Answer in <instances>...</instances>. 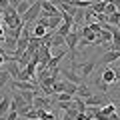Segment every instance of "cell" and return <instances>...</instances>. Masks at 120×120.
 <instances>
[{"label":"cell","instance_id":"cell-1","mask_svg":"<svg viewBox=\"0 0 120 120\" xmlns=\"http://www.w3.org/2000/svg\"><path fill=\"white\" fill-rule=\"evenodd\" d=\"M40 16H42V0H34V2H32V6L28 8V12L22 16V20H24V24H28V22L38 20Z\"/></svg>","mask_w":120,"mask_h":120},{"label":"cell","instance_id":"cell-2","mask_svg":"<svg viewBox=\"0 0 120 120\" xmlns=\"http://www.w3.org/2000/svg\"><path fill=\"white\" fill-rule=\"evenodd\" d=\"M70 66H72L74 70H78V74L86 80V78L92 74V70L96 68V60H86V62H82V64H76V62H74V58H72V64H70Z\"/></svg>","mask_w":120,"mask_h":120},{"label":"cell","instance_id":"cell-3","mask_svg":"<svg viewBox=\"0 0 120 120\" xmlns=\"http://www.w3.org/2000/svg\"><path fill=\"white\" fill-rule=\"evenodd\" d=\"M42 16L52 18V16H62L60 6H56L52 0H42Z\"/></svg>","mask_w":120,"mask_h":120},{"label":"cell","instance_id":"cell-4","mask_svg":"<svg viewBox=\"0 0 120 120\" xmlns=\"http://www.w3.org/2000/svg\"><path fill=\"white\" fill-rule=\"evenodd\" d=\"M80 38H82V32H78V30H72V32L66 36V46H68V50H70V58L76 56V44H78Z\"/></svg>","mask_w":120,"mask_h":120},{"label":"cell","instance_id":"cell-5","mask_svg":"<svg viewBox=\"0 0 120 120\" xmlns=\"http://www.w3.org/2000/svg\"><path fill=\"white\" fill-rule=\"evenodd\" d=\"M84 102H86V106H100L102 108V106H106L108 102H112V100L108 98V94H92L90 98H86Z\"/></svg>","mask_w":120,"mask_h":120},{"label":"cell","instance_id":"cell-6","mask_svg":"<svg viewBox=\"0 0 120 120\" xmlns=\"http://www.w3.org/2000/svg\"><path fill=\"white\" fill-rule=\"evenodd\" d=\"M60 72L64 74V78H66L68 82H74V84H78V86H82V84H84V78H82L78 72H74V68H72V66H70V70H60Z\"/></svg>","mask_w":120,"mask_h":120},{"label":"cell","instance_id":"cell-7","mask_svg":"<svg viewBox=\"0 0 120 120\" xmlns=\"http://www.w3.org/2000/svg\"><path fill=\"white\" fill-rule=\"evenodd\" d=\"M10 106H12V92H10V94H4L0 98V116H2V118L10 112Z\"/></svg>","mask_w":120,"mask_h":120},{"label":"cell","instance_id":"cell-8","mask_svg":"<svg viewBox=\"0 0 120 120\" xmlns=\"http://www.w3.org/2000/svg\"><path fill=\"white\" fill-rule=\"evenodd\" d=\"M52 32L46 28V26H42V24H34V28H32V36L34 38H40V40H44V38H48Z\"/></svg>","mask_w":120,"mask_h":120},{"label":"cell","instance_id":"cell-9","mask_svg":"<svg viewBox=\"0 0 120 120\" xmlns=\"http://www.w3.org/2000/svg\"><path fill=\"white\" fill-rule=\"evenodd\" d=\"M2 68H4V70H8V72H10V76H12L14 80H18V78H20V68H18V62H16L14 58L10 60V62H6V64L2 66Z\"/></svg>","mask_w":120,"mask_h":120},{"label":"cell","instance_id":"cell-10","mask_svg":"<svg viewBox=\"0 0 120 120\" xmlns=\"http://www.w3.org/2000/svg\"><path fill=\"white\" fill-rule=\"evenodd\" d=\"M118 58H120V50H108V52H104V56H102L100 62H104V64H112V62H116Z\"/></svg>","mask_w":120,"mask_h":120},{"label":"cell","instance_id":"cell-11","mask_svg":"<svg viewBox=\"0 0 120 120\" xmlns=\"http://www.w3.org/2000/svg\"><path fill=\"white\" fill-rule=\"evenodd\" d=\"M34 106L36 108H44V110H52V102L48 98H44V96H40V94L34 98Z\"/></svg>","mask_w":120,"mask_h":120},{"label":"cell","instance_id":"cell-12","mask_svg":"<svg viewBox=\"0 0 120 120\" xmlns=\"http://www.w3.org/2000/svg\"><path fill=\"white\" fill-rule=\"evenodd\" d=\"M70 28H74L72 22H62V24H60V28L56 30V34H58V36H68L70 32H72Z\"/></svg>","mask_w":120,"mask_h":120},{"label":"cell","instance_id":"cell-13","mask_svg":"<svg viewBox=\"0 0 120 120\" xmlns=\"http://www.w3.org/2000/svg\"><path fill=\"white\" fill-rule=\"evenodd\" d=\"M10 78H12V76H10L8 70L0 68V90L4 88V86H8V84H10Z\"/></svg>","mask_w":120,"mask_h":120},{"label":"cell","instance_id":"cell-14","mask_svg":"<svg viewBox=\"0 0 120 120\" xmlns=\"http://www.w3.org/2000/svg\"><path fill=\"white\" fill-rule=\"evenodd\" d=\"M32 2H34V0H22L20 4L16 6V12L20 14V16H24V14L28 12V8H30V6H32Z\"/></svg>","mask_w":120,"mask_h":120},{"label":"cell","instance_id":"cell-15","mask_svg":"<svg viewBox=\"0 0 120 120\" xmlns=\"http://www.w3.org/2000/svg\"><path fill=\"white\" fill-rule=\"evenodd\" d=\"M78 88H80L78 84H74V82H68V80H64V92H68V94H74V96H76Z\"/></svg>","mask_w":120,"mask_h":120},{"label":"cell","instance_id":"cell-16","mask_svg":"<svg viewBox=\"0 0 120 120\" xmlns=\"http://www.w3.org/2000/svg\"><path fill=\"white\" fill-rule=\"evenodd\" d=\"M76 96H80V98H84V100H86V98H90V96H92V90H90L88 86H84V84H82L80 88H78Z\"/></svg>","mask_w":120,"mask_h":120},{"label":"cell","instance_id":"cell-17","mask_svg":"<svg viewBox=\"0 0 120 120\" xmlns=\"http://www.w3.org/2000/svg\"><path fill=\"white\" fill-rule=\"evenodd\" d=\"M96 86H98V88L102 90V94H108V92H110V84H106V82L102 80V76H100V78H96Z\"/></svg>","mask_w":120,"mask_h":120},{"label":"cell","instance_id":"cell-18","mask_svg":"<svg viewBox=\"0 0 120 120\" xmlns=\"http://www.w3.org/2000/svg\"><path fill=\"white\" fill-rule=\"evenodd\" d=\"M56 98H58V102H74V94H68V92H60Z\"/></svg>","mask_w":120,"mask_h":120},{"label":"cell","instance_id":"cell-19","mask_svg":"<svg viewBox=\"0 0 120 120\" xmlns=\"http://www.w3.org/2000/svg\"><path fill=\"white\" fill-rule=\"evenodd\" d=\"M108 24H114V26H118V24H120V10L108 16Z\"/></svg>","mask_w":120,"mask_h":120},{"label":"cell","instance_id":"cell-20","mask_svg":"<svg viewBox=\"0 0 120 120\" xmlns=\"http://www.w3.org/2000/svg\"><path fill=\"white\" fill-rule=\"evenodd\" d=\"M114 12H118V6L112 4V2H106V10H104V14L110 16V14H114Z\"/></svg>","mask_w":120,"mask_h":120},{"label":"cell","instance_id":"cell-21","mask_svg":"<svg viewBox=\"0 0 120 120\" xmlns=\"http://www.w3.org/2000/svg\"><path fill=\"white\" fill-rule=\"evenodd\" d=\"M18 118H20V114H18L16 110H10L8 114L4 116V120H18Z\"/></svg>","mask_w":120,"mask_h":120},{"label":"cell","instance_id":"cell-22","mask_svg":"<svg viewBox=\"0 0 120 120\" xmlns=\"http://www.w3.org/2000/svg\"><path fill=\"white\" fill-rule=\"evenodd\" d=\"M90 28H92V30L96 32V34H98L100 30H102V24H100V22H94V24H90Z\"/></svg>","mask_w":120,"mask_h":120},{"label":"cell","instance_id":"cell-23","mask_svg":"<svg viewBox=\"0 0 120 120\" xmlns=\"http://www.w3.org/2000/svg\"><path fill=\"white\" fill-rule=\"evenodd\" d=\"M4 34H6V26L2 24V22H0V40L4 38Z\"/></svg>","mask_w":120,"mask_h":120},{"label":"cell","instance_id":"cell-24","mask_svg":"<svg viewBox=\"0 0 120 120\" xmlns=\"http://www.w3.org/2000/svg\"><path fill=\"white\" fill-rule=\"evenodd\" d=\"M108 120H120V118H118V112H114V114H110V116H108Z\"/></svg>","mask_w":120,"mask_h":120},{"label":"cell","instance_id":"cell-25","mask_svg":"<svg viewBox=\"0 0 120 120\" xmlns=\"http://www.w3.org/2000/svg\"><path fill=\"white\" fill-rule=\"evenodd\" d=\"M20 2H22V0H10V6H14V8H16V6L20 4Z\"/></svg>","mask_w":120,"mask_h":120},{"label":"cell","instance_id":"cell-26","mask_svg":"<svg viewBox=\"0 0 120 120\" xmlns=\"http://www.w3.org/2000/svg\"><path fill=\"white\" fill-rule=\"evenodd\" d=\"M106 2H112V4H116V6H120V0H106Z\"/></svg>","mask_w":120,"mask_h":120},{"label":"cell","instance_id":"cell-27","mask_svg":"<svg viewBox=\"0 0 120 120\" xmlns=\"http://www.w3.org/2000/svg\"><path fill=\"white\" fill-rule=\"evenodd\" d=\"M62 120H76V118H72V116H68V114H66V116H64Z\"/></svg>","mask_w":120,"mask_h":120},{"label":"cell","instance_id":"cell-28","mask_svg":"<svg viewBox=\"0 0 120 120\" xmlns=\"http://www.w3.org/2000/svg\"><path fill=\"white\" fill-rule=\"evenodd\" d=\"M0 120H4V118H2V116H0Z\"/></svg>","mask_w":120,"mask_h":120},{"label":"cell","instance_id":"cell-29","mask_svg":"<svg viewBox=\"0 0 120 120\" xmlns=\"http://www.w3.org/2000/svg\"><path fill=\"white\" fill-rule=\"evenodd\" d=\"M38 120H42V118H38Z\"/></svg>","mask_w":120,"mask_h":120}]
</instances>
